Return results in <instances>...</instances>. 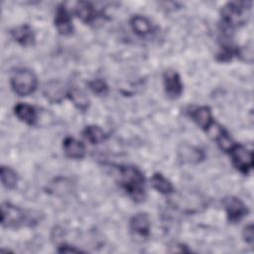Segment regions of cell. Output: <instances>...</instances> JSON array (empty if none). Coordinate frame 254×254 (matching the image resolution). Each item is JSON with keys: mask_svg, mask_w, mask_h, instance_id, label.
I'll list each match as a JSON object with an SVG mask.
<instances>
[{"mask_svg": "<svg viewBox=\"0 0 254 254\" xmlns=\"http://www.w3.org/2000/svg\"><path fill=\"white\" fill-rule=\"evenodd\" d=\"M44 214L34 209H27L9 201L1 204V225L4 228L33 227L41 223Z\"/></svg>", "mask_w": 254, "mask_h": 254, "instance_id": "6da1fadb", "label": "cell"}, {"mask_svg": "<svg viewBox=\"0 0 254 254\" xmlns=\"http://www.w3.org/2000/svg\"><path fill=\"white\" fill-rule=\"evenodd\" d=\"M119 184L127 195L135 202L146 198L145 177L143 172L134 165H118Z\"/></svg>", "mask_w": 254, "mask_h": 254, "instance_id": "7a4b0ae2", "label": "cell"}, {"mask_svg": "<svg viewBox=\"0 0 254 254\" xmlns=\"http://www.w3.org/2000/svg\"><path fill=\"white\" fill-rule=\"evenodd\" d=\"M252 2H227L220 11V25L223 37L229 38L234 30L246 23Z\"/></svg>", "mask_w": 254, "mask_h": 254, "instance_id": "3957f363", "label": "cell"}, {"mask_svg": "<svg viewBox=\"0 0 254 254\" xmlns=\"http://www.w3.org/2000/svg\"><path fill=\"white\" fill-rule=\"evenodd\" d=\"M10 85L17 95L28 96L36 91L38 78L32 70L28 68H18L13 72L10 78Z\"/></svg>", "mask_w": 254, "mask_h": 254, "instance_id": "277c9868", "label": "cell"}, {"mask_svg": "<svg viewBox=\"0 0 254 254\" xmlns=\"http://www.w3.org/2000/svg\"><path fill=\"white\" fill-rule=\"evenodd\" d=\"M231 158L233 167L242 175H248L253 168V152L245 146L235 143L227 153Z\"/></svg>", "mask_w": 254, "mask_h": 254, "instance_id": "5b68a950", "label": "cell"}, {"mask_svg": "<svg viewBox=\"0 0 254 254\" xmlns=\"http://www.w3.org/2000/svg\"><path fill=\"white\" fill-rule=\"evenodd\" d=\"M221 202L225 210L227 220L230 223H237L241 221L249 212L247 205L237 196H225Z\"/></svg>", "mask_w": 254, "mask_h": 254, "instance_id": "8992f818", "label": "cell"}, {"mask_svg": "<svg viewBox=\"0 0 254 254\" xmlns=\"http://www.w3.org/2000/svg\"><path fill=\"white\" fill-rule=\"evenodd\" d=\"M75 16L86 25H93L99 19L104 18L102 10L96 9L92 3L87 1H78L74 7Z\"/></svg>", "mask_w": 254, "mask_h": 254, "instance_id": "52a82bcc", "label": "cell"}, {"mask_svg": "<svg viewBox=\"0 0 254 254\" xmlns=\"http://www.w3.org/2000/svg\"><path fill=\"white\" fill-rule=\"evenodd\" d=\"M187 114L203 131L207 132L214 124L211 109L206 105L190 107L187 110Z\"/></svg>", "mask_w": 254, "mask_h": 254, "instance_id": "ba28073f", "label": "cell"}, {"mask_svg": "<svg viewBox=\"0 0 254 254\" xmlns=\"http://www.w3.org/2000/svg\"><path fill=\"white\" fill-rule=\"evenodd\" d=\"M163 84L167 96L171 99L179 98L183 93V82L180 74L172 68L163 72Z\"/></svg>", "mask_w": 254, "mask_h": 254, "instance_id": "9c48e42d", "label": "cell"}, {"mask_svg": "<svg viewBox=\"0 0 254 254\" xmlns=\"http://www.w3.org/2000/svg\"><path fill=\"white\" fill-rule=\"evenodd\" d=\"M64 83L59 79H52L47 81L43 86V94L51 103H60L65 97L68 92Z\"/></svg>", "mask_w": 254, "mask_h": 254, "instance_id": "30bf717a", "label": "cell"}, {"mask_svg": "<svg viewBox=\"0 0 254 254\" xmlns=\"http://www.w3.org/2000/svg\"><path fill=\"white\" fill-rule=\"evenodd\" d=\"M54 23L60 35L69 36L73 33V26L70 15L64 3H61L57 6L55 11Z\"/></svg>", "mask_w": 254, "mask_h": 254, "instance_id": "8fae6325", "label": "cell"}, {"mask_svg": "<svg viewBox=\"0 0 254 254\" xmlns=\"http://www.w3.org/2000/svg\"><path fill=\"white\" fill-rule=\"evenodd\" d=\"M129 228L131 232L148 238L151 231V219L147 212H138L129 220Z\"/></svg>", "mask_w": 254, "mask_h": 254, "instance_id": "7c38bea8", "label": "cell"}, {"mask_svg": "<svg viewBox=\"0 0 254 254\" xmlns=\"http://www.w3.org/2000/svg\"><path fill=\"white\" fill-rule=\"evenodd\" d=\"M10 35L13 40L22 47H32L36 43L35 32L28 24H23L11 29Z\"/></svg>", "mask_w": 254, "mask_h": 254, "instance_id": "4fadbf2b", "label": "cell"}, {"mask_svg": "<svg viewBox=\"0 0 254 254\" xmlns=\"http://www.w3.org/2000/svg\"><path fill=\"white\" fill-rule=\"evenodd\" d=\"M132 31L139 37H147L155 32V25L152 21L143 15H133L129 20Z\"/></svg>", "mask_w": 254, "mask_h": 254, "instance_id": "5bb4252c", "label": "cell"}, {"mask_svg": "<svg viewBox=\"0 0 254 254\" xmlns=\"http://www.w3.org/2000/svg\"><path fill=\"white\" fill-rule=\"evenodd\" d=\"M63 149L64 155L69 159L80 160L85 156V146L81 141L73 137L67 136L63 141Z\"/></svg>", "mask_w": 254, "mask_h": 254, "instance_id": "9a60e30c", "label": "cell"}, {"mask_svg": "<svg viewBox=\"0 0 254 254\" xmlns=\"http://www.w3.org/2000/svg\"><path fill=\"white\" fill-rule=\"evenodd\" d=\"M179 158L183 163L197 164L204 160L205 154L202 149L190 145H182L179 149Z\"/></svg>", "mask_w": 254, "mask_h": 254, "instance_id": "2e32d148", "label": "cell"}, {"mask_svg": "<svg viewBox=\"0 0 254 254\" xmlns=\"http://www.w3.org/2000/svg\"><path fill=\"white\" fill-rule=\"evenodd\" d=\"M14 114L16 117L27 125L33 126L37 121V111L34 106L27 103H17L14 106Z\"/></svg>", "mask_w": 254, "mask_h": 254, "instance_id": "e0dca14e", "label": "cell"}, {"mask_svg": "<svg viewBox=\"0 0 254 254\" xmlns=\"http://www.w3.org/2000/svg\"><path fill=\"white\" fill-rule=\"evenodd\" d=\"M241 51L238 47L231 44V42H223L219 48V51L215 55V59L219 63H227L234 58L241 57Z\"/></svg>", "mask_w": 254, "mask_h": 254, "instance_id": "ac0fdd59", "label": "cell"}, {"mask_svg": "<svg viewBox=\"0 0 254 254\" xmlns=\"http://www.w3.org/2000/svg\"><path fill=\"white\" fill-rule=\"evenodd\" d=\"M82 136L85 140H87L90 144H100L104 142L108 138V134L98 125H87L81 132Z\"/></svg>", "mask_w": 254, "mask_h": 254, "instance_id": "d6986e66", "label": "cell"}, {"mask_svg": "<svg viewBox=\"0 0 254 254\" xmlns=\"http://www.w3.org/2000/svg\"><path fill=\"white\" fill-rule=\"evenodd\" d=\"M67 98L73 103V105L81 112H85L90 105L89 98L86 93L76 87H69L67 92Z\"/></svg>", "mask_w": 254, "mask_h": 254, "instance_id": "ffe728a7", "label": "cell"}, {"mask_svg": "<svg viewBox=\"0 0 254 254\" xmlns=\"http://www.w3.org/2000/svg\"><path fill=\"white\" fill-rule=\"evenodd\" d=\"M151 185L153 189H155L162 194H171L175 190L172 182L161 173L153 174V176L151 177Z\"/></svg>", "mask_w": 254, "mask_h": 254, "instance_id": "44dd1931", "label": "cell"}, {"mask_svg": "<svg viewBox=\"0 0 254 254\" xmlns=\"http://www.w3.org/2000/svg\"><path fill=\"white\" fill-rule=\"evenodd\" d=\"M0 177L4 188L7 190H13L16 188L19 181V176L13 169L10 167L2 166L0 170Z\"/></svg>", "mask_w": 254, "mask_h": 254, "instance_id": "7402d4cb", "label": "cell"}, {"mask_svg": "<svg viewBox=\"0 0 254 254\" xmlns=\"http://www.w3.org/2000/svg\"><path fill=\"white\" fill-rule=\"evenodd\" d=\"M87 86L97 96H104L109 91V87L107 83L101 78H95L88 81Z\"/></svg>", "mask_w": 254, "mask_h": 254, "instance_id": "603a6c76", "label": "cell"}, {"mask_svg": "<svg viewBox=\"0 0 254 254\" xmlns=\"http://www.w3.org/2000/svg\"><path fill=\"white\" fill-rule=\"evenodd\" d=\"M242 237H243V240L246 243H248L250 245L253 243L254 230H253V224L252 223H249V224L244 226V228L242 230Z\"/></svg>", "mask_w": 254, "mask_h": 254, "instance_id": "cb8c5ba5", "label": "cell"}, {"mask_svg": "<svg viewBox=\"0 0 254 254\" xmlns=\"http://www.w3.org/2000/svg\"><path fill=\"white\" fill-rule=\"evenodd\" d=\"M59 253H74V252H82V250H80L79 248H75L72 245H68V244H61L57 250Z\"/></svg>", "mask_w": 254, "mask_h": 254, "instance_id": "d4e9b609", "label": "cell"}]
</instances>
